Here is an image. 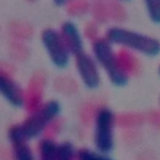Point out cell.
Instances as JSON below:
<instances>
[{
  "mask_svg": "<svg viewBox=\"0 0 160 160\" xmlns=\"http://www.w3.org/2000/svg\"><path fill=\"white\" fill-rule=\"evenodd\" d=\"M107 40L110 43L126 46L151 57H155L160 54L159 40L146 34L129 30V29L112 27L107 32Z\"/></svg>",
  "mask_w": 160,
  "mask_h": 160,
  "instance_id": "obj_1",
  "label": "cell"
},
{
  "mask_svg": "<svg viewBox=\"0 0 160 160\" xmlns=\"http://www.w3.org/2000/svg\"><path fill=\"white\" fill-rule=\"evenodd\" d=\"M95 58L104 69L111 82L115 86H124L128 82V74L120 66L110 42L104 39L96 40L92 44Z\"/></svg>",
  "mask_w": 160,
  "mask_h": 160,
  "instance_id": "obj_2",
  "label": "cell"
},
{
  "mask_svg": "<svg viewBox=\"0 0 160 160\" xmlns=\"http://www.w3.org/2000/svg\"><path fill=\"white\" fill-rule=\"evenodd\" d=\"M59 113H60V104L55 100H52L27 118L23 124L19 125L27 141L38 137L44 130L46 125L57 116Z\"/></svg>",
  "mask_w": 160,
  "mask_h": 160,
  "instance_id": "obj_3",
  "label": "cell"
},
{
  "mask_svg": "<svg viewBox=\"0 0 160 160\" xmlns=\"http://www.w3.org/2000/svg\"><path fill=\"white\" fill-rule=\"evenodd\" d=\"M95 145L101 152H109L114 147V115L107 108L100 110L96 116Z\"/></svg>",
  "mask_w": 160,
  "mask_h": 160,
  "instance_id": "obj_4",
  "label": "cell"
},
{
  "mask_svg": "<svg viewBox=\"0 0 160 160\" xmlns=\"http://www.w3.org/2000/svg\"><path fill=\"white\" fill-rule=\"evenodd\" d=\"M42 42L52 62L57 68H66L70 58V51L60 32L55 29H45L42 32Z\"/></svg>",
  "mask_w": 160,
  "mask_h": 160,
  "instance_id": "obj_5",
  "label": "cell"
},
{
  "mask_svg": "<svg viewBox=\"0 0 160 160\" xmlns=\"http://www.w3.org/2000/svg\"><path fill=\"white\" fill-rule=\"evenodd\" d=\"M76 69L82 82L89 89H95L100 84V75L97 63L89 55L82 53L75 57Z\"/></svg>",
  "mask_w": 160,
  "mask_h": 160,
  "instance_id": "obj_6",
  "label": "cell"
},
{
  "mask_svg": "<svg viewBox=\"0 0 160 160\" xmlns=\"http://www.w3.org/2000/svg\"><path fill=\"white\" fill-rule=\"evenodd\" d=\"M9 139L13 146L15 160H34L33 154L27 144L21 126H14L9 130Z\"/></svg>",
  "mask_w": 160,
  "mask_h": 160,
  "instance_id": "obj_7",
  "label": "cell"
},
{
  "mask_svg": "<svg viewBox=\"0 0 160 160\" xmlns=\"http://www.w3.org/2000/svg\"><path fill=\"white\" fill-rule=\"evenodd\" d=\"M0 92L2 97L13 107L22 108L24 105L25 99L23 90L11 78L3 75L0 78Z\"/></svg>",
  "mask_w": 160,
  "mask_h": 160,
  "instance_id": "obj_8",
  "label": "cell"
},
{
  "mask_svg": "<svg viewBox=\"0 0 160 160\" xmlns=\"http://www.w3.org/2000/svg\"><path fill=\"white\" fill-rule=\"evenodd\" d=\"M61 36L67 44L70 54L78 56L83 53V40L78 27L72 22H65L61 25Z\"/></svg>",
  "mask_w": 160,
  "mask_h": 160,
  "instance_id": "obj_9",
  "label": "cell"
},
{
  "mask_svg": "<svg viewBox=\"0 0 160 160\" xmlns=\"http://www.w3.org/2000/svg\"><path fill=\"white\" fill-rule=\"evenodd\" d=\"M41 160H59L58 145L51 140H43L40 144Z\"/></svg>",
  "mask_w": 160,
  "mask_h": 160,
  "instance_id": "obj_10",
  "label": "cell"
},
{
  "mask_svg": "<svg viewBox=\"0 0 160 160\" xmlns=\"http://www.w3.org/2000/svg\"><path fill=\"white\" fill-rule=\"evenodd\" d=\"M145 4L152 23L160 24V0H146Z\"/></svg>",
  "mask_w": 160,
  "mask_h": 160,
  "instance_id": "obj_11",
  "label": "cell"
},
{
  "mask_svg": "<svg viewBox=\"0 0 160 160\" xmlns=\"http://www.w3.org/2000/svg\"><path fill=\"white\" fill-rule=\"evenodd\" d=\"M73 146L69 142H65L58 145V158L59 160H71L73 156Z\"/></svg>",
  "mask_w": 160,
  "mask_h": 160,
  "instance_id": "obj_12",
  "label": "cell"
},
{
  "mask_svg": "<svg viewBox=\"0 0 160 160\" xmlns=\"http://www.w3.org/2000/svg\"><path fill=\"white\" fill-rule=\"evenodd\" d=\"M78 158H80V160H111L108 157L96 154V152H90L88 149H82V151H80Z\"/></svg>",
  "mask_w": 160,
  "mask_h": 160,
  "instance_id": "obj_13",
  "label": "cell"
},
{
  "mask_svg": "<svg viewBox=\"0 0 160 160\" xmlns=\"http://www.w3.org/2000/svg\"><path fill=\"white\" fill-rule=\"evenodd\" d=\"M54 3H55L56 6H63V4H66V1H63V0H55Z\"/></svg>",
  "mask_w": 160,
  "mask_h": 160,
  "instance_id": "obj_14",
  "label": "cell"
},
{
  "mask_svg": "<svg viewBox=\"0 0 160 160\" xmlns=\"http://www.w3.org/2000/svg\"><path fill=\"white\" fill-rule=\"evenodd\" d=\"M158 72H159V75H160V67H159V70H158Z\"/></svg>",
  "mask_w": 160,
  "mask_h": 160,
  "instance_id": "obj_15",
  "label": "cell"
}]
</instances>
